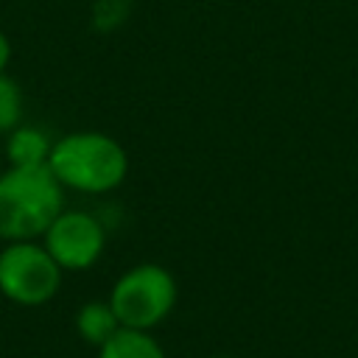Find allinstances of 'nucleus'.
I'll return each instance as SVG.
<instances>
[{"label": "nucleus", "mask_w": 358, "mask_h": 358, "mask_svg": "<svg viewBox=\"0 0 358 358\" xmlns=\"http://www.w3.org/2000/svg\"><path fill=\"white\" fill-rule=\"evenodd\" d=\"M48 171L53 179L81 196H106L117 190L129 176V154L106 131L76 129L53 140Z\"/></svg>", "instance_id": "obj_1"}, {"label": "nucleus", "mask_w": 358, "mask_h": 358, "mask_svg": "<svg viewBox=\"0 0 358 358\" xmlns=\"http://www.w3.org/2000/svg\"><path fill=\"white\" fill-rule=\"evenodd\" d=\"M64 210V187L48 165L0 171V241H39Z\"/></svg>", "instance_id": "obj_2"}, {"label": "nucleus", "mask_w": 358, "mask_h": 358, "mask_svg": "<svg viewBox=\"0 0 358 358\" xmlns=\"http://www.w3.org/2000/svg\"><path fill=\"white\" fill-rule=\"evenodd\" d=\"M106 299L120 327L154 330L176 308L179 285H176V277L165 266L137 263L112 282V291Z\"/></svg>", "instance_id": "obj_3"}, {"label": "nucleus", "mask_w": 358, "mask_h": 358, "mask_svg": "<svg viewBox=\"0 0 358 358\" xmlns=\"http://www.w3.org/2000/svg\"><path fill=\"white\" fill-rule=\"evenodd\" d=\"M64 271L42 241H14L0 249V294L22 308L48 305L62 288Z\"/></svg>", "instance_id": "obj_4"}, {"label": "nucleus", "mask_w": 358, "mask_h": 358, "mask_svg": "<svg viewBox=\"0 0 358 358\" xmlns=\"http://www.w3.org/2000/svg\"><path fill=\"white\" fill-rule=\"evenodd\" d=\"M39 241L62 271H87L106 249V221L98 213L64 207Z\"/></svg>", "instance_id": "obj_5"}, {"label": "nucleus", "mask_w": 358, "mask_h": 358, "mask_svg": "<svg viewBox=\"0 0 358 358\" xmlns=\"http://www.w3.org/2000/svg\"><path fill=\"white\" fill-rule=\"evenodd\" d=\"M50 148H53V140L48 137V131L39 129V126H31V123H20L3 140L6 162L8 165H17V168H39V165H48Z\"/></svg>", "instance_id": "obj_6"}, {"label": "nucleus", "mask_w": 358, "mask_h": 358, "mask_svg": "<svg viewBox=\"0 0 358 358\" xmlns=\"http://www.w3.org/2000/svg\"><path fill=\"white\" fill-rule=\"evenodd\" d=\"M98 358H168L151 330H131L117 327L101 347Z\"/></svg>", "instance_id": "obj_7"}, {"label": "nucleus", "mask_w": 358, "mask_h": 358, "mask_svg": "<svg viewBox=\"0 0 358 358\" xmlns=\"http://www.w3.org/2000/svg\"><path fill=\"white\" fill-rule=\"evenodd\" d=\"M120 327L109 299H90L76 310V333L81 336V341L101 347L115 330Z\"/></svg>", "instance_id": "obj_8"}, {"label": "nucleus", "mask_w": 358, "mask_h": 358, "mask_svg": "<svg viewBox=\"0 0 358 358\" xmlns=\"http://www.w3.org/2000/svg\"><path fill=\"white\" fill-rule=\"evenodd\" d=\"M22 112H25V95L20 81L8 73H0V137H6L20 123H25Z\"/></svg>", "instance_id": "obj_9"}, {"label": "nucleus", "mask_w": 358, "mask_h": 358, "mask_svg": "<svg viewBox=\"0 0 358 358\" xmlns=\"http://www.w3.org/2000/svg\"><path fill=\"white\" fill-rule=\"evenodd\" d=\"M134 11V0H92L90 6V25L98 34L120 31Z\"/></svg>", "instance_id": "obj_10"}, {"label": "nucleus", "mask_w": 358, "mask_h": 358, "mask_svg": "<svg viewBox=\"0 0 358 358\" xmlns=\"http://www.w3.org/2000/svg\"><path fill=\"white\" fill-rule=\"evenodd\" d=\"M8 62H11V39L0 31V73L8 70Z\"/></svg>", "instance_id": "obj_11"}, {"label": "nucleus", "mask_w": 358, "mask_h": 358, "mask_svg": "<svg viewBox=\"0 0 358 358\" xmlns=\"http://www.w3.org/2000/svg\"><path fill=\"white\" fill-rule=\"evenodd\" d=\"M210 358H232V355H210Z\"/></svg>", "instance_id": "obj_12"}]
</instances>
